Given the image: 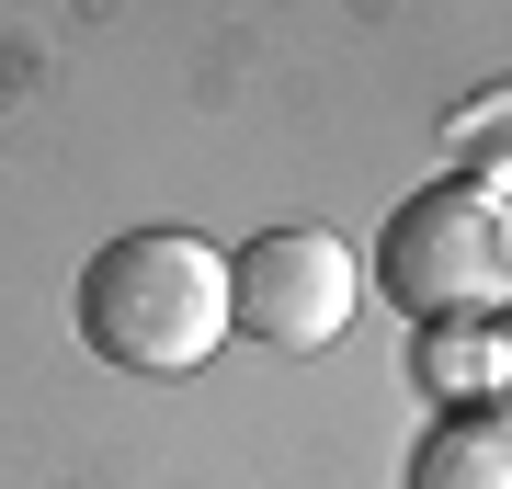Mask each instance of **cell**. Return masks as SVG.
Returning a JSON list of instances; mask_svg holds the SVG:
<instances>
[{
  "instance_id": "obj_1",
  "label": "cell",
  "mask_w": 512,
  "mask_h": 489,
  "mask_svg": "<svg viewBox=\"0 0 512 489\" xmlns=\"http://www.w3.org/2000/svg\"><path fill=\"white\" fill-rule=\"evenodd\" d=\"M69 330L80 353L114 376H205L228 353V251H205L194 228H126L80 262L69 285Z\"/></svg>"
},
{
  "instance_id": "obj_2",
  "label": "cell",
  "mask_w": 512,
  "mask_h": 489,
  "mask_svg": "<svg viewBox=\"0 0 512 489\" xmlns=\"http://www.w3.org/2000/svg\"><path fill=\"white\" fill-rule=\"evenodd\" d=\"M365 273L410 319H501L512 308V171H444L399 194Z\"/></svg>"
},
{
  "instance_id": "obj_3",
  "label": "cell",
  "mask_w": 512,
  "mask_h": 489,
  "mask_svg": "<svg viewBox=\"0 0 512 489\" xmlns=\"http://www.w3.org/2000/svg\"><path fill=\"white\" fill-rule=\"evenodd\" d=\"M365 296H376V273L353 262V239H330V228H262V239L228 251L239 342H262V353H330Z\"/></svg>"
},
{
  "instance_id": "obj_4",
  "label": "cell",
  "mask_w": 512,
  "mask_h": 489,
  "mask_svg": "<svg viewBox=\"0 0 512 489\" xmlns=\"http://www.w3.org/2000/svg\"><path fill=\"white\" fill-rule=\"evenodd\" d=\"M410 376L433 387V410H490V387H512V330L501 319H421Z\"/></svg>"
},
{
  "instance_id": "obj_5",
  "label": "cell",
  "mask_w": 512,
  "mask_h": 489,
  "mask_svg": "<svg viewBox=\"0 0 512 489\" xmlns=\"http://www.w3.org/2000/svg\"><path fill=\"white\" fill-rule=\"evenodd\" d=\"M399 489H512V410H433Z\"/></svg>"
}]
</instances>
